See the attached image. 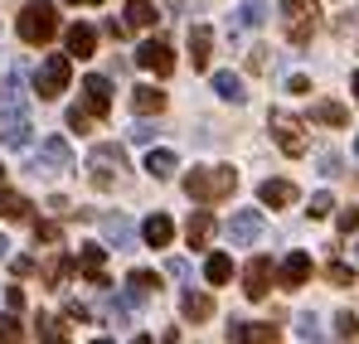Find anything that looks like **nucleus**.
I'll use <instances>...</instances> for the list:
<instances>
[{
	"label": "nucleus",
	"mask_w": 359,
	"mask_h": 344,
	"mask_svg": "<svg viewBox=\"0 0 359 344\" xmlns=\"http://www.w3.org/2000/svg\"><path fill=\"white\" fill-rule=\"evenodd\" d=\"M355 156H359V136H355Z\"/></svg>",
	"instance_id": "nucleus-50"
},
{
	"label": "nucleus",
	"mask_w": 359,
	"mask_h": 344,
	"mask_svg": "<svg viewBox=\"0 0 359 344\" xmlns=\"http://www.w3.org/2000/svg\"><path fill=\"white\" fill-rule=\"evenodd\" d=\"M93 344H112V340H93Z\"/></svg>",
	"instance_id": "nucleus-49"
},
{
	"label": "nucleus",
	"mask_w": 359,
	"mask_h": 344,
	"mask_svg": "<svg viewBox=\"0 0 359 344\" xmlns=\"http://www.w3.org/2000/svg\"><path fill=\"white\" fill-rule=\"evenodd\" d=\"M102 233H107V242H112V247H131V238H136V228H131V219H121V214H107V219H102Z\"/></svg>",
	"instance_id": "nucleus-21"
},
{
	"label": "nucleus",
	"mask_w": 359,
	"mask_h": 344,
	"mask_svg": "<svg viewBox=\"0 0 359 344\" xmlns=\"http://www.w3.org/2000/svg\"><path fill=\"white\" fill-rule=\"evenodd\" d=\"M355 97H359V73H355Z\"/></svg>",
	"instance_id": "nucleus-47"
},
{
	"label": "nucleus",
	"mask_w": 359,
	"mask_h": 344,
	"mask_svg": "<svg viewBox=\"0 0 359 344\" xmlns=\"http://www.w3.org/2000/svg\"><path fill=\"white\" fill-rule=\"evenodd\" d=\"M136 68H146V73H156V78H170V73H175V49H170L165 39H146V44L136 49Z\"/></svg>",
	"instance_id": "nucleus-7"
},
{
	"label": "nucleus",
	"mask_w": 359,
	"mask_h": 344,
	"mask_svg": "<svg viewBox=\"0 0 359 344\" xmlns=\"http://www.w3.org/2000/svg\"><path fill=\"white\" fill-rule=\"evenodd\" d=\"M330 209H335V199H330V194L320 189V194H311V209H306V214H311V219H325Z\"/></svg>",
	"instance_id": "nucleus-38"
},
{
	"label": "nucleus",
	"mask_w": 359,
	"mask_h": 344,
	"mask_svg": "<svg viewBox=\"0 0 359 344\" xmlns=\"http://www.w3.org/2000/svg\"><path fill=\"white\" fill-rule=\"evenodd\" d=\"M311 121H320V126H345L350 112H345L340 102H316V107H311Z\"/></svg>",
	"instance_id": "nucleus-31"
},
{
	"label": "nucleus",
	"mask_w": 359,
	"mask_h": 344,
	"mask_svg": "<svg viewBox=\"0 0 359 344\" xmlns=\"http://www.w3.org/2000/svg\"><path fill=\"white\" fill-rule=\"evenodd\" d=\"M0 344H20V320L15 315H0Z\"/></svg>",
	"instance_id": "nucleus-39"
},
{
	"label": "nucleus",
	"mask_w": 359,
	"mask_h": 344,
	"mask_svg": "<svg viewBox=\"0 0 359 344\" xmlns=\"http://www.w3.org/2000/svg\"><path fill=\"white\" fill-rule=\"evenodd\" d=\"M184 238H189V247H204V242L214 238V214H209V209L189 214V223H184Z\"/></svg>",
	"instance_id": "nucleus-20"
},
{
	"label": "nucleus",
	"mask_w": 359,
	"mask_h": 344,
	"mask_svg": "<svg viewBox=\"0 0 359 344\" xmlns=\"http://www.w3.org/2000/svg\"><path fill=\"white\" fill-rule=\"evenodd\" d=\"M34 242H59V223H34Z\"/></svg>",
	"instance_id": "nucleus-41"
},
{
	"label": "nucleus",
	"mask_w": 359,
	"mask_h": 344,
	"mask_svg": "<svg viewBox=\"0 0 359 344\" xmlns=\"http://www.w3.org/2000/svg\"><path fill=\"white\" fill-rule=\"evenodd\" d=\"M209 49H214V29L209 25H189V63H194V73L209 68Z\"/></svg>",
	"instance_id": "nucleus-15"
},
{
	"label": "nucleus",
	"mask_w": 359,
	"mask_h": 344,
	"mask_svg": "<svg viewBox=\"0 0 359 344\" xmlns=\"http://www.w3.org/2000/svg\"><path fill=\"white\" fill-rule=\"evenodd\" d=\"M238 189V170L233 165H199V170L184 174V194L194 199V204H219V199H229Z\"/></svg>",
	"instance_id": "nucleus-1"
},
{
	"label": "nucleus",
	"mask_w": 359,
	"mask_h": 344,
	"mask_svg": "<svg viewBox=\"0 0 359 344\" xmlns=\"http://www.w3.org/2000/svg\"><path fill=\"white\" fill-rule=\"evenodd\" d=\"M287 92H311V83H306V78L297 73V78H287Z\"/></svg>",
	"instance_id": "nucleus-43"
},
{
	"label": "nucleus",
	"mask_w": 359,
	"mask_h": 344,
	"mask_svg": "<svg viewBox=\"0 0 359 344\" xmlns=\"http://www.w3.org/2000/svg\"><path fill=\"white\" fill-rule=\"evenodd\" d=\"M335 335L355 344V340H359V315H350V310H340V315H335Z\"/></svg>",
	"instance_id": "nucleus-34"
},
{
	"label": "nucleus",
	"mask_w": 359,
	"mask_h": 344,
	"mask_svg": "<svg viewBox=\"0 0 359 344\" xmlns=\"http://www.w3.org/2000/svg\"><path fill=\"white\" fill-rule=\"evenodd\" d=\"M146 174L151 179H170L175 174V151H151L146 156Z\"/></svg>",
	"instance_id": "nucleus-29"
},
{
	"label": "nucleus",
	"mask_w": 359,
	"mask_h": 344,
	"mask_svg": "<svg viewBox=\"0 0 359 344\" xmlns=\"http://www.w3.org/2000/svg\"><path fill=\"white\" fill-rule=\"evenodd\" d=\"M5 305H10V310H25V291H20V287H5Z\"/></svg>",
	"instance_id": "nucleus-42"
},
{
	"label": "nucleus",
	"mask_w": 359,
	"mask_h": 344,
	"mask_svg": "<svg viewBox=\"0 0 359 344\" xmlns=\"http://www.w3.org/2000/svg\"><path fill=\"white\" fill-rule=\"evenodd\" d=\"M131 107H136L141 116L165 112V92H161V88H151V83H146V88H131Z\"/></svg>",
	"instance_id": "nucleus-22"
},
{
	"label": "nucleus",
	"mask_w": 359,
	"mask_h": 344,
	"mask_svg": "<svg viewBox=\"0 0 359 344\" xmlns=\"http://www.w3.org/2000/svg\"><path fill=\"white\" fill-rule=\"evenodd\" d=\"M214 92L224 97V102H243L248 92H243V78L238 73H214Z\"/></svg>",
	"instance_id": "nucleus-28"
},
{
	"label": "nucleus",
	"mask_w": 359,
	"mask_h": 344,
	"mask_svg": "<svg viewBox=\"0 0 359 344\" xmlns=\"http://www.w3.org/2000/svg\"><path fill=\"white\" fill-rule=\"evenodd\" d=\"M272 291V257H252L248 272H243V296L248 301H262Z\"/></svg>",
	"instance_id": "nucleus-12"
},
{
	"label": "nucleus",
	"mask_w": 359,
	"mask_h": 344,
	"mask_svg": "<svg viewBox=\"0 0 359 344\" xmlns=\"http://www.w3.org/2000/svg\"><path fill=\"white\" fill-rule=\"evenodd\" d=\"M156 287H161V277H156V272H146V267H136V272L126 277V296H131V301H146Z\"/></svg>",
	"instance_id": "nucleus-25"
},
{
	"label": "nucleus",
	"mask_w": 359,
	"mask_h": 344,
	"mask_svg": "<svg viewBox=\"0 0 359 344\" xmlns=\"http://www.w3.org/2000/svg\"><path fill=\"white\" fill-rule=\"evenodd\" d=\"M93 49H97V29H93V25H73V29H68V54L93 58Z\"/></svg>",
	"instance_id": "nucleus-23"
},
{
	"label": "nucleus",
	"mask_w": 359,
	"mask_h": 344,
	"mask_svg": "<svg viewBox=\"0 0 359 344\" xmlns=\"http://www.w3.org/2000/svg\"><path fill=\"white\" fill-rule=\"evenodd\" d=\"M59 174V170H73V151H68V141L63 136H49L44 146H39V165H34V174Z\"/></svg>",
	"instance_id": "nucleus-11"
},
{
	"label": "nucleus",
	"mask_w": 359,
	"mask_h": 344,
	"mask_svg": "<svg viewBox=\"0 0 359 344\" xmlns=\"http://www.w3.org/2000/svg\"><path fill=\"white\" fill-rule=\"evenodd\" d=\"M297 335L306 344H320V320H316V315H301V320H297Z\"/></svg>",
	"instance_id": "nucleus-36"
},
{
	"label": "nucleus",
	"mask_w": 359,
	"mask_h": 344,
	"mask_svg": "<svg viewBox=\"0 0 359 344\" xmlns=\"http://www.w3.org/2000/svg\"><path fill=\"white\" fill-rule=\"evenodd\" d=\"M325 277H330V287H350V282H355V267H345V262H330V267H325Z\"/></svg>",
	"instance_id": "nucleus-37"
},
{
	"label": "nucleus",
	"mask_w": 359,
	"mask_h": 344,
	"mask_svg": "<svg viewBox=\"0 0 359 344\" xmlns=\"http://www.w3.org/2000/svg\"><path fill=\"white\" fill-rule=\"evenodd\" d=\"M5 252H10V242H5V238H0V257H5Z\"/></svg>",
	"instance_id": "nucleus-46"
},
{
	"label": "nucleus",
	"mask_w": 359,
	"mask_h": 344,
	"mask_svg": "<svg viewBox=\"0 0 359 344\" xmlns=\"http://www.w3.org/2000/svg\"><path fill=\"white\" fill-rule=\"evenodd\" d=\"M39 344H68V325L59 315H39Z\"/></svg>",
	"instance_id": "nucleus-32"
},
{
	"label": "nucleus",
	"mask_w": 359,
	"mask_h": 344,
	"mask_svg": "<svg viewBox=\"0 0 359 344\" xmlns=\"http://www.w3.org/2000/svg\"><path fill=\"white\" fill-rule=\"evenodd\" d=\"M262 238V214L257 209H238L233 219H229V242L233 247H248V242H257Z\"/></svg>",
	"instance_id": "nucleus-13"
},
{
	"label": "nucleus",
	"mask_w": 359,
	"mask_h": 344,
	"mask_svg": "<svg viewBox=\"0 0 359 344\" xmlns=\"http://www.w3.org/2000/svg\"><path fill=\"white\" fill-rule=\"evenodd\" d=\"M102 257H107V247L88 242V247H83V252L73 257V267H78V272H83V277L93 282V287H112V282H107V267H102Z\"/></svg>",
	"instance_id": "nucleus-14"
},
{
	"label": "nucleus",
	"mask_w": 359,
	"mask_h": 344,
	"mask_svg": "<svg viewBox=\"0 0 359 344\" xmlns=\"http://www.w3.org/2000/svg\"><path fill=\"white\" fill-rule=\"evenodd\" d=\"M0 141L10 151L29 146V112H25V102H5V112H0Z\"/></svg>",
	"instance_id": "nucleus-5"
},
{
	"label": "nucleus",
	"mask_w": 359,
	"mask_h": 344,
	"mask_svg": "<svg viewBox=\"0 0 359 344\" xmlns=\"http://www.w3.org/2000/svg\"><path fill=\"white\" fill-rule=\"evenodd\" d=\"M229 340L233 344H282V335H277L272 320H233L229 325Z\"/></svg>",
	"instance_id": "nucleus-9"
},
{
	"label": "nucleus",
	"mask_w": 359,
	"mask_h": 344,
	"mask_svg": "<svg viewBox=\"0 0 359 344\" xmlns=\"http://www.w3.org/2000/svg\"><path fill=\"white\" fill-rule=\"evenodd\" d=\"M141 238H146L151 247H170V238H175V223H170L165 214H151V219L141 223Z\"/></svg>",
	"instance_id": "nucleus-19"
},
{
	"label": "nucleus",
	"mask_w": 359,
	"mask_h": 344,
	"mask_svg": "<svg viewBox=\"0 0 359 344\" xmlns=\"http://www.w3.org/2000/svg\"><path fill=\"white\" fill-rule=\"evenodd\" d=\"M335 228L345 233V238H350V233L359 228V209H355V204H350V209H340V219H335Z\"/></svg>",
	"instance_id": "nucleus-40"
},
{
	"label": "nucleus",
	"mask_w": 359,
	"mask_h": 344,
	"mask_svg": "<svg viewBox=\"0 0 359 344\" xmlns=\"http://www.w3.org/2000/svg\"><path fill=\"white\" fill-rule=\"evenodd\" d=\"M68 272H73V252H59L54 262H44V282H49V287H63Z\"/></svg>",
	"instance_id": "nucleus-33"
},
{
	"label": "nucleus",
	"mask_w": 359,
	"mask_h": 344,
	"mask_svg": "<svg viewBox=\"0 0 359 344\" xmlns=\"http://www.w3.org/2000/svg\"><path fill=\"white\" fill-rule=\"evenodd\" d=\"M272 136H277V146L287 151V156H306V136H301V121L292 112H272Z\"/></svg>",
	"instance_id": "nucleus-8"
},
{
	"label": "nucleus",
	"mask_w": 359,
	"mask_h": 344,
	"mask_svg": "<svg viewBox=\"0 0 359 344\" xmlns=\"http://www.w3.org/2000/svg\"><path fill=\"white\" fill-rule=\"evenodd\" d=\"M257 199H262L267 209L297 204V184H292V179H262V184H257Z\"/></svg>",
	"instance_id": "nucleus-16"
},
{
	"label": "nucleus",
	"mask_w": 359,
	"mask_h": 344,
	"mask_svg": "<svg viewBox=\"0 0 359 344\" xmlns=\"http://www.w3.org/2000/svg\"><path fill=\"white\" fill-rule=\"evenodd\" d=\"M267 25V0H243L238 5V29H262Z\"/></svg>",
	"instance_id": "nucleus-27"
},
{
	"label": "nucleus",
	"mask_w": 359,
	"mask_h": 344,
	"mask_svg": "<svg viewBox=\"0 0 359 344\" xmlns=\"http://www.w3.org/2000/svg\"><path fill=\"white\" fill-rule=\"evenodd\" d=\"M180 315H184L189 325H199V320L214 315V301H209L204 291H184V296H180Z\"/></svg>",
	"instance_id": "nucleus-18"
},
{
	"label": "nucleus",
	"mask_w": 359,
	"mask_h": 344,
	"mask_svg": "<svg viewBox=\"0 0 359 344\" xmlns=\"http://www.w3.org/2000/svg\"><path fill=\"white\" fill-rule=\"evenodd\" d=\"M204 277H209V287H224V282L233 277V257H224V252H214V257L204 262Z\"/></svg>",
	"instance_id": "nucleus-30"
},
{
	"label": "nucleus",
	"mask_w": 359,
	"mask_h": 344,
	"mask_svg": "<svg viewBox=\"0 0 359 344\" xmlns=\"http://www.w3.org/2000/svg\"><path fill=\"white\" fill-rule=\"evenodd\" d=\"M282 15H287V39L292 44H311L316 34V0H282Z\"/></svg>",
	"instance_id": "nucleus-4"
},
{
	"label": "nucleus",
	"mask_w": 359,
	"mask_h": 344,
	"mask_svg": "<svg viewBox=\"0 0 359 344\" xmlns=\"http://www.w3.org/2000/svg\"><path fill=\"white\" fill-rule=\"evenodd\" d=\"M156 25V5L151 0H126V29H151Z\"/></svg>",
	"instance_id": "nucleus-26"
},
{
	"label": "nucleus",
	"mask_w": 359,
	"mask_h": 344,
	"mask_svg": "<svg viewBox=\"0 0 359 344\" xmlns=\"http://www.w3.org/2000/svg\"><path fill=\"white\" fill-rule=\"evenodd\" d=\"M277 277H282V287H287V291L306 287V282H311V257H306V252H292V257L282 262V272H277Z\"/></svg>",
	"instance_id": "nucleus-17"
},
{
	"label": "nucleus",
	"mask_w": 359,
	"mask_h": 344,
	"mask_svg": "<svg viewBox=\"0 0 359 344\" xmlns=\"http://www.w3.org/2000/svg\"><path fill=\"white\" fill-rule=\"evenodd\" d=\"M15 29H20L25 44H49V39L59 34V10H54L49 0H29V5L20 10Z\"/></svg>",
	"instance_id": "nucleus-2"
},
{
	"label": "nucleus",
	"mask_w": 359,
	"mask_h": 344,
	"mask_svg": "<svg viewBox=\"0 0 359 344\" xmlns=\"http://www.w3.org/2000/svg\"><path fill=\"white\" fill-rule=\"evenodd\" d=\"M121 165H126V160H121L117 146H93V156H88V170H93V184H97V189H112Z\"/></svg>",
	"instance_id": "nucleus-6"
},
{
	"label": "nucleus",
	"mask_w": 359,
	"mask_h": 344,
	"mask_svg": "<svg viewBox=\"0 0 359 344\" xmlns=\"http://www.w3.org/2000/svg\"><path fill=\"white\" fill-rule=\"evenodd\" d=\"M83 107H88L93 116H97V121H102V116L112 112V83H107L102 73L83 78Z\"/></svg>",
	"instance_id": "nucleus-10"
},
{
	"label": "nucleus",
	"mask_w": 359,
	"mask_h": 344,
	"mask_svg": "<svg viewBox=\"0 0 359 344\" xmlns=\"http://www.w3.org/2000/svg\"><path fill=\"white\" fill-rule=\"evenodd\" d=\"M68 5H102V0H68Z\"/></svg>",
	"instance_id": "nucleus-45"
},
{
	"label": "nucleus",
	"mask_w": 359,
	"mask_h": 344,
	"mask_svg": "<svg viewBox=\"0 0 359 344\" xmlns=\"http://www.w3.org/2000/svg\"><path fill=\"white\" fill-rule=\"evenodd\" d=\"M68 78H73V58L68 54H49L39 63V73H34V92L44 97V102H54L68 92Z\"/></svg>",
	"instance_id": "nucleus-3"
},
{
	"label": "nucleus",
	"mask_w": 359,
	"mask_h": 344,
	"mask_svg": "<svg viewBox=\"0 0 359 344\" xmlns=\"http://www.w3.org/2000/svg\"><path fill=\"white\" fill-rule=\"evenodd\" d=\"M93 121H97V116L88 112V107H73V112H68V126H73L78 136H88V131H93Z\"/></svg>",
	"instance_id": "nucleus-35"
},
{
	"label": "nucleus",
	"mask_w": 359,
	"mask_h": 344,
	"mask_svg": "<svg viewBox=\"0 0 359 344\" xmlns=\"http://www.w3.org/2000/svg\"><path fill=\"white\" fill-rule=\"evenodd\" d=\"M0 219H10V223H20V219H29V199L0 184Z\"/></svg>",
	"instance_id": "nucleus-24"
},
{
	"label": "nucleus",
	"mask_w": 359,
	"mask_h": 344,
	"mask_svg": "<svg viewBox=\"0 0 359 344\" xmlns=\"http://www.w3.org/2000/svg\"><path fill=\"white\" fill-rule=\"evenodd\" d=\"M131 344H156V340H151V335H136V340H131Z\"/></svg>",
	"instance_id": "nucleus-44"
},
{
	"label": "nucleus",
	"mask_w": 359,
	"mask_h": 344,
	"mask_svg": "<svg viewBox=\"0 0 359 344\" xmlns=\"http://www.w3.org/2000/svg\"><path fill=\"white\" fill-rule=\"evenodd\" d=\"M0 184H5V165H0Z\"/></svg>",
	"instance_id": "nucleus-48"
}]
</instances>
